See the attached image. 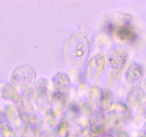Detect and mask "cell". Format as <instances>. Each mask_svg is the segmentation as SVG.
<instances>
[{
  "mask_svg": "<svg viewBox=\"0 0 146 137\" xmlns=\"http://www.w3.org/2000/svg\"><path fill=\"white\" fill-rule=\"evenodd\" d=\"M104 66V59L101 55L96 56L91 59V61H89L88 67V75L91 76H98L100 73L102 71Z\"/></svg>",
  "mask_w": 146,
  "mask_h": 137,
  "instance_id": "obj_2",
  "label": "cell"
},
{
  "mask_svg": "<svg viewBox=\"0 0 146 137\" xmlns=\"http://www.w3.org/2000/svg\"><path fill=\"white\" fill-rule=\"evenodd\" d=\"M116 34L120 39L125 40V41H132L135 37L133 31L127 26H123L118 28L117 29Z\"/></svg>",
  "mask_w": 146,
  "mask_h": 137,
  "instance_id": "obj_4",
  "label": "cell"
},
{
  "mask_svg": "<svg viewBox=\"0 0 146 137\" xmlns=\"http://www.w3.org/2000/svg\"><path fill=\"white\" fill-rule=\"evenodd\" d=\"M55 77L56 79L54 80V87L55 89L57 90V92L59 93L60 94H63L64 93L66 92L70 86L68 77L64 75V74L57 75Z\"/></svg>",
  "mask_w": 146,
  "mask_h": 137,
  "instance_id": "obj_3",
  "label": "cell"
},
{
  "mask_svg": "<svg viewBox=\"0 0 146 137\" xmlns=\"http://www.w3.org/2000/svg\"><path fill=\"white\" fill-rule=\"evenodd\" d=\"M126 56L125 53L120 51H113L108 59L109 73L111 76L119 74L125 66L126 61Z\"/></svg>",
  "mask_w": 146,
  "mask_h": 137,
  "instance_id": "obj_1",
  "label": "cell"
}]
</instances>
